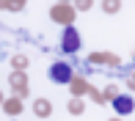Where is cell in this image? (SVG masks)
Instances as JSON below:
<instances>
[{"label":"cell","instance_id":"6da1fadb","mask_svg":"<svg viewBox=\"0 0 135 121\" xmlns=\"http://www.w3.org/2000/svg\"><path fill=\"white\" fill-rule=\"evenodd\" d=\"M61 50L64 52H77L80 50V33H77L72 25L64 30V36H61Z\"/></svg>","mask_w":135,"mask_h":121},{"label":"cell","instance_id":"5b68a950","mask_svg":"<svg viewBox=\"0 0 135 121\" xmlns=\"http://www.w3.org/2000/svg\"><path fill=\"white\" fill-rule=\"evenodd\" d=\"M36 110H39V113H50V105H47V102H39V105H36Z\"/></svg>","mask_w":135,"mask_h":121},{"label":"cell","instance_id":"3957f363","mask_svg":"<svg viewBox=\"0 0 135 121\" xmlns=\"http://www.w3.org/2000/svg\"><path fill=\"white\" fill-rule=\"evenodd\" d=\"M113 107H116V113H121V116H124V113H130L132 107H135V102L130 99V96H119V99L113 102Z\"/></svg>","mask_w":135,"mask_h":121},{"label":"cell","instance_id":"7a4b0ae2","mask_svg":"<svg viewBox=\"0 0 135 121\" xmlns=\"http://www.w3.org/2000/svg\"><path fill=\"white\" fill-rule=\"evenodd\" d=\"M50 80H52V83H58V85L69 83V80H72V66H66L64 60L52 63V66H50Z\"/></svg>","mask_w":135,"mask_h":121},{"label":"cell","instance_id":"277c9868","mask_svg":"<svg viewBox=\"0 0 135 121\" xmlns=\"http://www.w3.org/2000/svg\"><path fill=\"white\" fill-rule=\"evenodd\" d=\"M119 8V0H105V11L110 14V11H116Z\"/></svg>","mask_w":135,"mask_h":121}]
</instances>
